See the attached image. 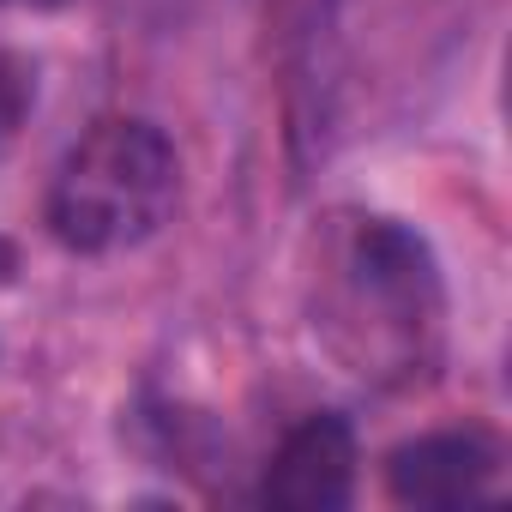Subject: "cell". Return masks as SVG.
<instances>
[{
    "mask_svg": "<svg viewBox=\"0 0 512 512\" xmlns=\"http://www.w3.org/2000/svg\"><path fill=\"white\" fill-rule=\"evenodd\" d=\"M175 187H181V163L169 133L139 115H109L61 157L43 217L67 253L103 260V253H127L151 241L169 223Z\"/></svg>",
    "mask_w": 512,
    "mask_h": 512,
    "instance_id": "cell-1",
    "label": "cell"
},
{
    "mask_svg": "<svg viewBox=\"0 0 512 512\" xmlns=\"http://www.w3.org/2000/svg\"><path fill=\"white\" fill-rule=\"evenodd\" d=\"M344 302L350 314H374L368 356L422 362V344L440 332V266L416 229L392 217H368L344 241Z\"/></svg>",
    "mask_w": 512,
    "mask_h": 512,
    "instance_id": "cell-2",
    "label": "cell"
},
{
    "mask_svg": "<svg viewBox=\"0 0 512 512\" xmlns=\"http://www.w3.org/2000/svg\"><path fill=\"white\" fill-rule=\"evenodd\" d=\"M356 464H362V452H356L350 416L314 410L272 452L260 500L278 506V512H338V506L356 500Z\"/></svg>",
    "mask_w": 512,
    "mask_h": 512,
    "instance_id": "cell-3",
    "label": "cell"
},
{
    "mask_svg": "<svg viewBox=\"0 0 512 512\" xmlns=\"http://www.w3.org/2000/svg\"><path fill=\"white\" fill-rule=\"evenodd\" d=\"M494 482H500V446L476 428L422 434L386 458V494L398 506H422V512L476 506L494 494Z\"/></svg>",
    "mask_w": 512,
    "mask_h": 512,
    "instance_id": "cell-4",
    "label": "cell"
},
{
    "mask_svg": "<svg viewBox=\"0 0 512 512\" xmlns=\"http://www.w3.org/2000/svg\"><path fill=\"white\" fill-rule=\"evenodd\" d=\"M31 109H37V67L19 49H0V163L19 145Z\"/></svg>",
    "mask_w": 512,
    "mask_h": 512,
    "instance_id": "cell-5",
    "label": "cell"
},
{
    "mask_svg": "<svg viewBox=\"0 0 512 512\" xmlns=\"http://www.w3.org/2000/svg\"><path fill=\"white\" fill-rule=\"evenodd\" d=\"M13 278H19V247L0 235V284H13Z\"/></svg>",
    "mask_w": 512,
    "mask_h": 512,
    "instance_id": "cell-6",
    "label": "cell"
},
{
    "mask_svg": "<svg viewBox=\"0 0 512 512\" xmlns=\"http://www.w3.org/2000/svg\"><path fill=\"white\" fill-rule=\"evenodd\" d=\"M0 7H7V0H0ZM25 7H61V0H25Z\"/></svg>",
    "mask_w": 512,
    "mask_h": 512,
    "instance_id": "cell-7",
    "label": "cell"
}]
</instances>
